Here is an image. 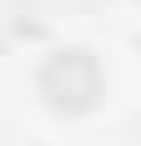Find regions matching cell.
<instances>
[{
    "label": "cell",
    "instance_id": "1",
    "mask_svg": "<svg viewBox=\"0 0 141 146\" xmlns=\"http://www.w3.org/2000/svg\"><path fill=\"white\" fill-rule=\"evenodd\" d=\"M35 86H41L45 106L51 111H66V116H81V111H91V106L101 101V66L91 50H56V56L41 66V76H35Z\"/></svg>",
    "mask_w": 141,
    "mask_h": 146
}]
</instances>
